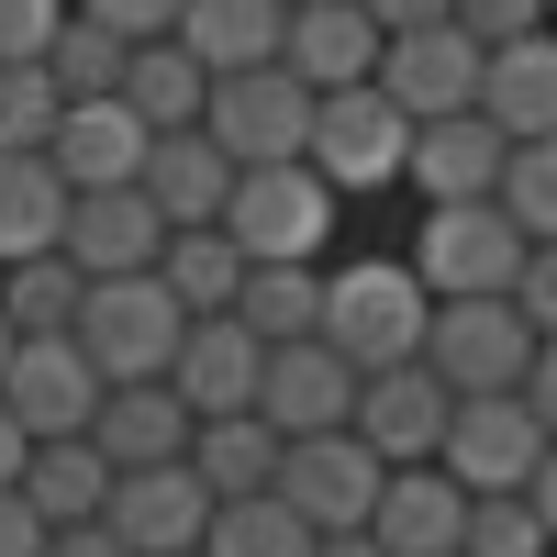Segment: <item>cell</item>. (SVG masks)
I'll return each instance as SVG.
<instances>
[{"mask_svg": "<svg viewBox=\"0 0 557 557\" xmlns=\"http://www.w3.org/2000/svg\"><path fill=\"white\" fill-rule=\"evenodd\" d=\"M424 335H435V290L412 278V257H335L323 268V346L357 380L424 368Z\"/></svg>", "mask_w": 557, "mask_h": 557, "instance_id": "6da1fadb", "label": "cell"}, {"mask_svg": "<svg viewBox=\"0 0 557 557\" xmlns=\"http://www.w3.org/2000/svg\"><path fill=\"white\" fill-rule=\"evenodd\" d=\"M524 223L502 212V201H446L424 212V235H412V278H424L435 301H513V278H524Z\"/></svg>", "mask_w": 557, "mask_h": 557, "instance_id": "7a4b0ae2", "label": "cell"}, {"mask_svg": "<svg viewBox=\"0 0 557 557\" xmlns=\"http://www.w3.org/2000/svg\"><path fill=\"white\" fill-rule=\"evenodd\" d=\"M178 335H190V312L168 301V278H89V301H78V357L101 368L112 391L168 380V368H178Z\"/></svg>", "mask_w": 557, "mask_h": 557, "instance_id": "3957f363", "label": "cell"}, {"mask_svg": "<svg viewBox=\"0 0 557 557\" xmlns=\"http://www.w3.org/2000/svg\"><path fill=\"white\" fill-rule=\"evenodd\" d=\"M335 223H346V201L323 190L312 168H246V178H235V212H223V235L246 246V268H323Z\"/></svg>", "mask_w": 557, "mask_h": 557, "instance_id": "277c9868", "label": "cell"}, {"mask_svg": "<svg viewBox=\"0 0 557 557\" xmlns=\"http://www.w3.org/2000/svg\"><path fill=\"white\" fill-rule=\"evenodd\" d=\"M424 368H435L457 401H513L524 368H535V323H524L513 301H435Z\"/></svg>", "mask_w": 557, "mask_h": 557, "instance_id": "5b68a950", "label": "cell"}, {"mask_svg": "<svg viewBox=\"0 0 557 557\" xmlns=\"http://www.w3.org/2000/svg\"><path fill=\"white\" fill-rule=\"evenodd\" d=\"M312 89L290 78V67H246V78H212V112H201V134L235 168H301L312 157Z\"/></svg>", "mask_w": 557, "mask_h": 557, "instance_id": "8992f818", "label": "cell"}, {"mask_svg": "<svg viewBox=\"0 0 557 557\" xmlns=\"http://www.w3.org/2000/svg\"><path fill=\"white\" fill-rule=\"evenodd\" d=\"M335 201H368V190H401L412 168V123L380 101V89H335V101L312 112V157H301Z\"/></svg>", "mask_w": 557, "mask_h": 557, "instance_id": "52a82bcc", "label": "cell"}, {"mask_svg": "<svg viewBox=\"0 0 557 557\" xmlns=\"http://www.w3.org/2000/svg\"><path fill=\"white\" fill-rule=\"evenodd\" d=\"M101 401H112V380L78 357V335H34V346H12V368H0V412H12L34 446L89 435V424H101Z\"/></svg>", "mask_w": 557, "mask_h": 557, "instance_id": "ba28073f", "label": "cell"}, {"mask_svg": "<svg viewBox=\"0 0 557 557\" xmlns=\"http://www.w3.org/2000/svg\"><path fill=\"white\" fill-rule=\"evenodd\" d=\"M380 491H391V469L368 457L357 424H346V435H312V446L278 457V502H290L312 535H368V524H380Z\"/></svg>", "mask_w": 557, "mask_h": 557, "instance_id": "9c48e42d", "label": "cell"}, {"mask_svg": "<svg viewBox=\"0 0 557 557\" xmlns=\"http://www.w3.org/2000/svg\"><path fill=\"white\" fill-rule=\"evenodd\" d=\"M435 469L469 491V502H513V491H535V469H546V424L524 412V391H513V401H457Z\"/></svg>", "mask_w": 557, "mask_h": 557, "instance_id": "30bf717a", "label": "cell"}, {"mask_svg": "<svg viewBox=\"0 0 557 557\" xmlns=\"http://www.w3.org/2000/svg\"><path fill=\"white\" fill-rule=\"evenodd\" d=\"M480 78H491V57H480L457 23L380 45V101H391L401 123H457V112H480Z\"/></svg>", "mask_w": 557, "mask_h": 557, "instance_id": "8fae6325", "label": "cell"}, {"mask_svg": "<svg viewBox=\"0 0 557 557\" xmlns=\"http://www.w3.org/2000/svg\"><path fill=\"white\" fill-rule=\"evenodd\" d=\"M357 391H368V380H357V368L323 346V335H312V346H278V357H268V380H257V424H268L278 446L346 435V424H357Z\"/></svg>", "mask_w": 557, "mask_h": 557, "instance_id": "7c38bea8", "label": "cell"}, {"mask_svg": "<svg viewBox=\"0 0 557 557\" xmlns=\"http://www.w3.org/2000/svg\"><path fill=\"white\" fill-rule=\"evenodd\" d=\"M212 513L223 502L201 491V469L178 457V469H134V480H112V546L123 557H201V535H212Z\"/></svg>", "mask_w": 557, "mask_h": 557, "instance_id": "4fadbf2b", "label": "cell"}, {"mask_svg": "<svg viewBox=\"0 0 557 557\" xmlns=\"http://www.w3.org/2000/svg\"><path fill=\"white\" fill-rule=\"evenodd\" d=\"M446 424H457V391L435 380V368H391V380L357 391V435L380 469H435L446 457Z\"/></svg>", "mask_w": 557, "mask_h": 557, "instance_id": "5bb4252c", "label": "cell"}, {"mask_svg": "<svg viewBox=\"0 0 557 557\" xmlns=\"http://www.w3.org/2000/svg\"><path fill=\"white\" fill-rule=\"evenodd\" d=\"M146 157H157V134L134 123L123 101H67L57 112V146H45V168L67 178V190H146Z\"/></svg>", "mask_w": 557, "mask_h": 557, "instance_id": "9a60e30c", "label": "cell"}, {"mask_svg": "<svg viewBox=\"0 0 557 557\" xmlns=\"http://www.w3.org/2000/svg\"><path fill=\"white\" fill-rule=\"evenodd\" d=\"M78 278H157V257H168V223H157V201L146 190H89V201H67V246H57Z\"/></svg>", "mask_w": 557, "mask_h": 557, "instance_id": "2e32d148", "label": "cell"}, {"mask_svg": "<svg viewBox=\"0 0 557 557\" xmlns=\"http://www.w3.org/2000/svg\"><path fill=\"white\" fill-rule=\"evenodd\" d=\"M502 168H513V146H502L480 112H457V123H412L401 190H424V212H446V201H502Z\"/></svg>", "mask_w": 557, "mask_h": 557, "instance_id": "e0dca14e", "label": "cell"}, {"mask_svg": "<svg viewBox=\"0 0 557 557\" xmlns=\"http://www.w3.org/2000/svg\"><path fill=\"white\" fill-rule=\"evenodd\" d=\"M257 380H268V346L246 335L235 312H212L178 335V368H168V391L201 412V424H223V412H257Z\"/></svg>", "mask_w": 557, "mask_h": 557, "instance_id": "ac0fdd59", "label": "cell"}, {"mask_svg": "<svg viewBox=\"0 0 557 557\" xmlns=\"http://www.w3.org/2000/svg\"><path fill=\"white\" fill-rule=\"evenodd\" d=\"M380 45L391 34L368 23L357 0H312V12H290V57L278 67H290L312 101H335V89H380Z\"/></svg>", "mask_w": 557, "mask_h": 557, "instance_id": "d6986e66", "label": "cell"}, {"mask_svg": "<svg viewBox=\"0 0 557 557\" xmlns=\"http://www.w3.org/2000/svg\"><path fill=\"white\" fill-rule=\"evenodd\" d=\"M235 157L212 146V134H157V157H146V201H157V223L168 235H212L223 212H235Z\"/></svg>", "mask_w": 557, "mask_h": 557, "instance_id": "ffe728a7", "label": "cell"}, {"mask_svg": "<svg viewBox=\"0 0 557 557\" xmlns=\"http://www.w3.org/2000/svg\"><path fill=\"white\" fill-rule=\"evenodd\" d=\"M190 435H201V412L178 401L168 380L112 391V401H101V424H89V446L112 457V480H134V469H178V457H190Z\"/></svg>", "mask_w": 557, "mask_h": 557, "instance_id": "44dd1931", "label": "cell"}, {"mask_svg": "<svg viewBox=\"0 0 557 557\" xmlns=\"http://www.w3.org/2000/svg\"><path fill=\"white\" fill-rule=\"evenodd\" d=\"M178 45L201 57V78H246L290 57V0H190L178 12Z\"/></svg>", "mask_w": 557, "mask_h": 557, "instance_id": "7402d4cb", "label": "cell"}, {"mask_svg": "<svg viewBox=\"0 0 557 557\" xmlns=\"http://www.w3.org/2000/svg\"><path fill=\"white\" fill-rule=\"evenodd\" d=\"M368 535H380V557H457L469 546V491H457L446 469H391Z\"/></svg>", "mask_w": 557, "mask_h": 557, "instance_id": "603a6c76", "label": "cell"}, {"mask_svg": "<svg viewBox=\"0 0 557 557\" xmlns=\"http://www.w3.org/2000/svg\"><path fill=\"white\" fill-rule=\"evenodd\" d=\"M480 123L502 134V146H546V134H557V34L502 45V57H491V78H480Z\"/></svg>", "mask_w": 557, "mask_h": 557, "instance_id": "cb8c5ba5", "label": "cell"}, {"mask_svg": "<svg viewBox=\"0 0 557 557\" xmlns=\"http://www.w3.org/2000/svg\"><path fill=\"white\" fill-rule=\"evenodd\" d=\"M23 502L45 513V535H78V524H101L112 513V457L67 435V446H34V469H23Z\"/></svg>", "mask_w": 557, "mask_h": 557, "instance_id": "d4e9b609", "label": "cell"}, {"mask_svg": "<svg viewBox=\"0 0 557 557\" xmlns=\"http://www.w3.org/2000/svg\"><path fill=\"white\" fill-rule=\"evenodd\" d=\"M67 178L45 168V157H0V268H23V257H57L67 246Z\"/></svg>", "mask_w": 557, "mask_h": 557, "instance_id": "484cf974", "label": "cell"}, {"mask_svg": "<svg viewBox=\"0 0 557 557\" xmlns=\"http://www.w3.org/2000/svg\"><path fill=\"white\" fill-rule=\"evenodd\" d=\"M123 112L146 123V134H201L212 112V78L190 45H134V67H123Z\"/></svg>", "mask_w": 557, "mask_h": 557, "instance_id": "4316f807", "label": "cell"}, {"mask_svg": "<svg viewBox=\"0 0 557 557\" xmlns=\"http://www.w3.org/2000/svg\"><path fill=\"white\" fill-rule=\"evenodd\" d=\"M278 457H290V446H278L257 412H223V424L190 435V469H201L212 502H268V491H278Z\"/></svg>", "mask_w": 557, "mask_h": 557, "instance_id": "83f0119b", "label": "cell"}, {"mask_svg": "<svg viewBox=\"0 0 557 557\" xmlns=\"http://www.w3.org/2000/svg\"><path fill=\"white\" fill-rule=\"evenodd\" d=\"M157 278H168V301L190 312V323H212V312H235V301H246V278H257V268H246V246L212 223V235H168Z\"/></svg>", "mask_w": 557, "mask_h": 557, "instance_id": "f1b7e54d", "label": "cell"}, {"mask_svg": "<svg viewBox=\"0 0 557 557\" xmlns=\"http://www.w3.org/2000/svg\"><path fill=\"white\" fill-rule=\"evenodd\" d=\"M235 323L278 357V346H312L323 335V268H257L246 278V301H235Z\"/></svg>", "mask_w": 557, "mask_h": 557, "instance_id": "f546056e", "label": "cell"}, {"mask_svg": "<svg viewBox=\"0 0 557 557\" xmlns=\"http://www.w3.org/2000/svg\"><path fill=\"white\" fill-rule=\"evenodd\" d=\"M78 301H89V278L67 257H23V268H0V323L34 346V335H78Z\"/></svg>", "mask_w": 557, "mask_h": 557, "instance_id": "4dcf8cb0", "label": "cell"}, {"mask_svg": "<svg viewBox=\"0 0 557 557\" xmlns=\"http://www.w3.org/2000/svg\"><path fill=\"white\" fill-rule=\"evenodd\" d=\"M123 67H134V45L101 34L89 12H67L57 45H45V78H57V101H123Z\"/></svg>", "mask_w": 557, "mask_h": 557, "instance_id": "1f68e13d", "label": "cell"}, {"mask_svg": "<svg viewBox=\"0 0 557 557\" xmlns=\"http://www.w3.org/2000/svg\"><path fill=\"white\" fill-rule=\"evenodd\" d=\"M323 535L290 513V502H223V513H212V535H201V557H312Z\"/></svg>", "mask_w": 557, "mask_h": 557, "instance_id": "d6a6232c", "label": "cell"}, {"mask_svg": "<svg viewBox=\"0 0 557 557\" xmlns=\"http://www.w3.org/2000/svg\"><path fill=\"white\" fill-rule=\"evenodd\" d=\"M57 78L45 67H0V157H45L57 146Z\"/></svg>", "mask_w": 557, "mask_h": 557, "instance_id": "836d02e7", "label": "cell"}, {"mask_svg": "<svg viewBox=\"0 0 557 557\" xmlns=\"http://www.w3.org/2000/svg\"><path fill=\"white\" fill-rule=\"evenodd\" d=\"M502 212L524 223V246H557V134H546V146H513V168H502Z\"/></svg>", "mask_w": 557, "mask_h": 557, "instance_id": "e575fe53", "label": "cell"}, {"mask_svg": "<svg viewBox=\"0 0 557 557\" xmlns=\"http://www.w3.org/2000/svg\"><path fill=\"white\" fill-rule=\"evenodd\" d=\"M457 557H557V546L535 524V502L513 491V502H469V546H457Z\"/></svg>", "mask_w": 557, "mask_h": 557, "instance_id": "d590c367", "label": "cell"}, {"mask_svg": "<svg viewBox=\"0 0 557 557\" xmlns=\"http://www.w3.org/2000/svg\"><path fill=\"white\" fill-rule=\"evenodd\" d=\"M457 34H469L480 57H502V45H535V34H557V12H546V0H457Z\"/></svg>", "mask_w": 557, "mask_h": 557, "instance_id": "8d00e7d4", "label": "cell"}, {"mask_svg": "<svg viewBox=\"0 0 557 557\" xmlns=\"http://www.w3.org/2000/svg\"><path fill=\"white\" fill-rule=\"evenodd\" d=\"M67 12H89L123 45H178V12H190V0H67Z\"/></svg>", "mask_w": 557, "mask_h": 557, "instance_id": "74e56055", "label": "cell"}, {"mask_svg": "<svg viewBox=\"0 0 557 557\" xmlns=\"http://www.w3.org/2000/svg\"><path fill=\"white\" fill-rule=\"evenodd\" d=\"M57 23H67V0H0V67H45Z\"/></svg>", "mask_w": 557, "mask_h": 557, "instance_id": "f35d334b", "label": "cell"}, {"mask_svg": "<svg viewBox=\"0 0 557 557\" xmlns=\"http://www.w3.org/2000/svg\"><path fill=\"white\" fill-rule=\"evenodd\" d=\"M513 312L535 323V346H557V246H535V257H524V278H513Z\"/></svg>", "mask_w": 557, "mask_h": 557, "instance_id": "ab89813d", "label": "cell"}, {"mask_svg": "<svg viewBox=\"0 0 557 557\" xmlns=\"http://www.w3.org/2000/svg\"><path fill=\"white\" fill-rule=\"evenodd\" d=\"M380 34H435V23H457V0H357Z\"/></svg>", "mask_w": 557, "mask_h": 557, "instance_id": "60d3db41", "label": "cell"}, {"mask_svg": "<svg viewBox=\"0 0 557 557\" xmlns=\"http://www.w3.org/2000/svg\"><path fill=\"white\" fill-rule=\"evenodd\" d=\"M45 546H57V535H45V513H34L23 491H0V557H45Z\"/></svg>", "mask_w": 557, "mask_h": 557, "instance_id": "b9f144b4", "label": "cell"}, {"mask_svg": "<svg viewBox=\"0 0 557 557\" xmlns=\"http://www.w3.org/2000/svg\"><path fill=\"white\" fill-rule=\"evenodd\" d=\"M524 412H535L546 446H557V346H535V368H524Z\"/></svg>", "mask_w": 557, "mask_h": 557, "instance_id": "7bdbcfd3", "label": "cell"}, {"mask_svg": "<svg viewBox=\"0 0 557 557\" xmlns=\"http://www.w3.org/2000/svg\"><path fill=\"white\" fill-rule=\"evenodd\" d=\"M23 469H34V435L12 424V412H0V491H23Z\"/></svg>", "mask_w": 557, "mask_h": 557, "instance_id": "ee69618b", "label": "cell"}, {"mask_svg": "<svg viewBox=\"0 0 557 557\" xmlns=\"http://www.w3.org/2000/svg\"><path fill=\"white\" fill-rule=\"evenodd\" d=\"M45 557H123V546H112V524H78V535H57V546H45Z\"/></svg>", "mask_w": 557, "mask_h": 557, "instance_id": "f6af8a7d", "label": "cell"}, {"mask_svg": "<svg viewBox=\"0 0 557 557\" xmlns=\"http://www.w3.org/2000/svg\"><path fill=\"white\" fill-rule=\"evenodd\" d=\"M524 502H535V524H546V546H557V446H546V469H535V491H524Z\"/></svg>", "mask_w": 557, "mask_h": 557, "instance_id": "bcb514c9", "label": "cell"}, {"mask_svg": "<svg viewBox=\"0 0 557 557\" xmlns=\"http://www.w3.org/2000/svg\"><path fill=\"white\" fill-rule=\"evenodd\" d=\"M312 557H380V535H323Z\"/></svg>", "mask_w": 557, "mask_h": 557, "instance_id": "7dc6e473", "label": "cell"}, {"mask_svg": "<svg viewBox=\"0 0 557 557\" xmlns=\"http://www.w3.org/2000/svg\"><path fill=\"white\" fill-rule=\"evenodd\" d=\"M12 346H23V335H12V323H0V368H12Z\"/></svg>", "mask_w": 557, "mask_h": 557, "instance_id": "c3c4849f", "label": "cell"}, {"mask_svg": "<svg viewBox=\"0 0 557 557\" xmlns=\"http://www.w3.org/2000/svg\"><path fill=\"white\" fill-rule=\"evenodd\" d=\"M290 12H312V0H290Z\"/></svg>", "mask_w": 557, "mask_h": 557, "instance_id": "681fc988", "label": "cell"}, {"mask_svg": "<svg viewBox=\"0 0 557 557\" xmlns=\"http://www.w3.org/2000/svg\"><path fill=\"white\" fill-rule=\"evenodd\" d=\"M546 12H557V0H546Z\"/></svg>", "mask_w": 557, "mask_h": 557, "instance_id": "f907efd6", "label": "cell"}]
</instances>
